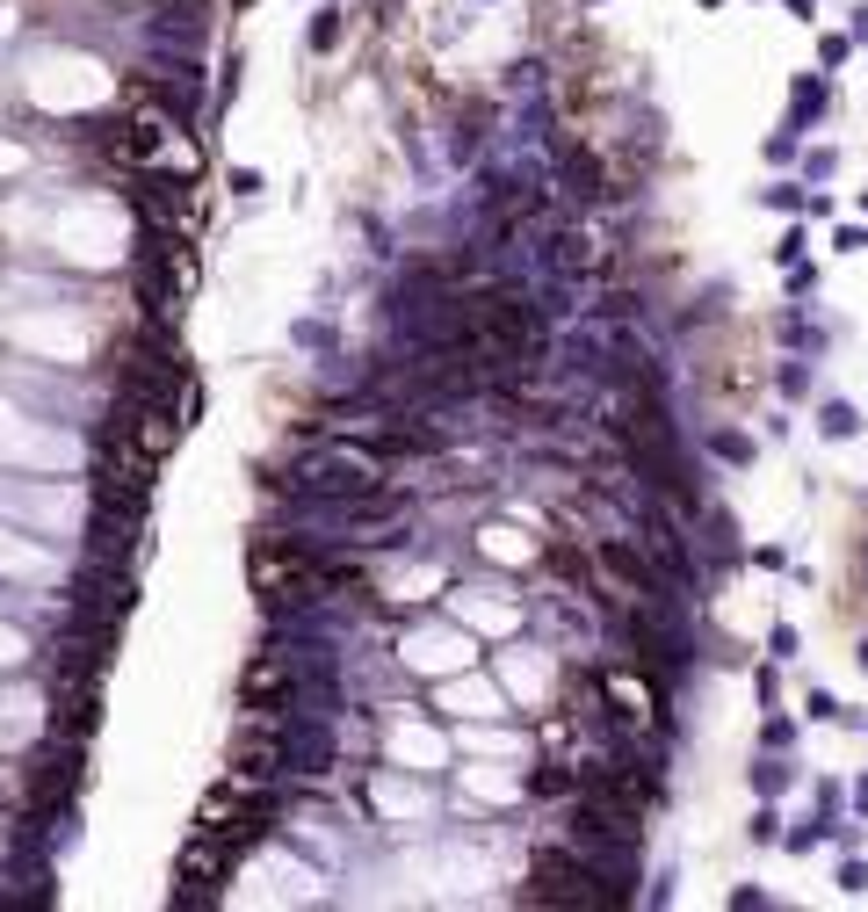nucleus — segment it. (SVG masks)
<instances>
[{"instance_id":"f257e3e1","label":"nucleus","mask_w":868,"mask_h":912,"mask_svg":"<svg viewBox=\"0 0 868 912\" xmlns=\"http://www.w3.org/2000/svg\"><path fill=\"white\" fill-rule=\"evenodd\" d=\"M521 898H529V905H579V912L623 905L579 855H565V847H543V855L529 862V891H521Z\"/></svg>"},{"instance_id":"f03ea898","label":"nucleus","mask_w":868,"mask_h":912,"mask_svg":"<svg viewBox=\"0 0 868 912\" xmlns=\"http://www.w3.org/2000/svg\"><path fill=\"white\" fill-rule=\"evenodd\" d=\"M290 485H304V493H333L340 507H348L362 493H377V464H369L362 449H319V456H304V464L290 471Z\"/></svg>"},{"instance_id":"7ed1b4c3","label":"nucleus","mask_w":868,"mask_h":912,"mask_svg":"<svg viewBox=\"0 0 868 912\" xmlns=\"http://www.w3.org/2000/svg\"><path fill=\"white\" fill-rule=\"evenodd\" d=\"M594 558H601L608 580H615V587H630L637 601H659V594H666V572L651 565L644 543H630V536H601V543H594Z\"/></svg>"},{"instance_id":"20e7f679","label":"nucleus","mask_w":868,"mask_h":912,"mask_svg":"<svg viewBox=\"0 0 868 912\" xmlns=\"http://www.w3.org/2000/svg\"><path fill=\"white\" fill-rule=\"evenodd\" d=\"M818 428H825V435H832V442H847V435H854V428H861V413H854V406H847V399H832V406H825V413H818Z\"/></svg>"},{"instance_id":"39448f33","label":"nucleus","mask_w":868,"mask_h":912,"mask_svg":"<svg viewBox=\"0 0 868 912\" xmlns=\"http://www.w3.org/2000/svg\"><path fill=\"white\" fill-rule=\"evenodd\" d=\"M565 181H572V196H601V167L586 160V152H572V160H565Z\"/></svg>"},{"instance_id":"423d86ee","label":"nucleus","mask_w":868,"mask_h":912,"mask_svg":"<svg viewBox=\"0 0 868 912\" xmlns=\"http://www.w3.org/2000/svg\"><path fill=\"white\" fill-rule=\"evenodd\" d=\"M608 695L623 703V717H644V710H651V703H644V688H630L623 674H608Z\"/></svg>"},{"instance_id":"0eeeda50","label":"nucleus","mask_w":868,"mask_h":912,"mask_svg":"<svg viewBox=\"0 0 868 912\" xmlns=\"http://www.w3.org/2000/svg\"><path fill=\"white\" fill-rule=\"evenodd\" d=\"M753 782H760V797H774V789L789 782V768H782V760H760V768H753Z\"/></svg>"},{"instance_id":"6e6552de","label":"nucleus","mask_w":868,"mask_h":912,"mask_svg":"<svg viewBox=\"0 0 868 912\" xmlns=\"http://www.w3.org/2000/svg\"><path fill=\"white\" fill-rule=\"evenodd\" d=\"M572 782H579V775H565V768H543V775H536V789H543V797H565Z\"/></svg>"},{"instance_id":"1a4fd4ad","label":"nucleus","mask_w":868,"mask_h":912,"mask_svg":"<svg viewBox=\"0 0 868 912\" xmlns=\"http://www.w3.org/2000/svg\"><path fill=\"white\" fill-rule=\"evenodd\" d=\"M709 449H717V456H731V464H746V456H753V442H738V435H717Z\"/></svg>"},{"instance_id":"9d476101","label":"nucleus","mask_w":868,"mask_h":912,"mask_svg":"<svg viewBox=\"0 0 868 912\" xmlns=\"http://www.w3.org/2000/svg\"><path fill=\"white\" fill-rule=\"evenodd\" d=\"M818 840H825V826H796V833H789V847H796V855H811Z\"/></svg>"},{"instance_id":"9b49d317","label":"nucleus","mask_w":868,"mask_h":912,"mask_svg":"<svg viewBox=\"0 0 868 912\" xmlns=\"http://www.w3.org/2000/svg\"><path fill=\"white\" fill-rule=\"evenodd\" d=\"M803 710H811L818 724H825V717H840V703H832V695H825V688H811V703H803Z\"/></svg>"},{"instance_id":"f8f14e48","label":"nucleus","mask_w":868,"mask_h":912,"mask_svg":"<svg viewBox=\"0 0 868 912\" xmlns=\"http://www.w3.org/2000/svg\"><path fill=\"white\" fill-rule=\"evenodd\" d=\"M861 666H868V645H861Z\"/></svg>"}]
</instances>
